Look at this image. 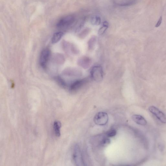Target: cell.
Here are the masks:
<instances>
[{"instance_id":"4","label":"cell","mask_w":166,"mask_h":166,"mask_svg":"<svg viewBox=\"0 0 166 166\" xmlns=\"http://www.w3.org/2000/svg\"><path fill=\"white\" fill-rule=\"evenodd\" d=\"M72 158L73 161L76 165H83L84 162L82 160L80 150L77 145H76L74 147L72 155Z\"/></svg>"},{"instance_id":"9","label":"cell","mask_w":166,"mask_h":166,"mask_svg":"<svg viewBox=\"0 0 166 166\" xmlns=\"http://www.w3.org/2000/svg\"><path fill=\"white\" fill-rule=\"evenodd\" d=\"M132 118L135 123L140 125L145 126L147 123V122L145 118L140 115H133Z\"/></svg>"},{"instance_id":"17","label":"cell","mask_w":166,"mask_h":166,"mask_svg":"<svg viewBox=\"0 0 166 166\" xmlns=\"http://www.w3.org/2000/svg\"><path fill=\"white\" fill-rule=\"evenodd\" d=\"M110 142V140L107 138H104L102 140L101 143L102 145H106Z\"/></svg>"},{"instance_id":"2","label":"cell","mask_w":166,"mask_h":166,"mask_svg":"<svg viewBox=\"0 0 166 166\" xmlns=\"http://www.w3.org/2000/svg\"><path fill=\"white\" fill-rule=\"evenodd\" d=\"M107 114L104 112H99L95 115L94 118V123L97 125L103 126L106 124L108 121Z\"/></svg>"},{"instance_id":"1","label":"cell","mask_w":166,"mask_h":166,"mask_svg":"<svg viewBox=\"0 0 166 166\" xmlns=\"http://www.w3.org/2000/svg\"><path fill=\"white\" fill-rule=\"evenodd\" d=\"M103 69L100 66H94L91 71L92 78L97 82H100L103 79Z\"/></svg>"},{"instance_id":"7","label":"cell","mask_w":166,"mask_h":166,"mask_svg":"<svg viewBox=\"0 0 166 166\" xmlns=\"http://www.w3.org/2000/svg\"><path fill=\"white\" fill-rule=\"evenodd\" d=\"M87 82V79H85L76 81L73 82L71 84L70 87V90L72 91H77Z\"/></svg>"},{"instance_id":"18","label":"cell","mask_w":166,"mask_h":166,"mask_svg":"<svg viewBox=\"0 0 166 166\" xmlns=\"http://www.w3.org/2000/svg\"><path fill=\"white\" fill-rule=\"evenodd\" d=\"M162 21V17H160V18H159V20L157 22V24L155 25L156 27H158L161 25Z\"/></svg>"},{"instance_id":"5","label":"cell","mask_w":166,"mask_h":166,"mask_svg":"<svg viewBox=\"0 0 166 166\" xmlns=\"http://www.w3.org/2000/svg\"><path fill=\"white\" fill-rule=\"evenodd\" d=\"M150 112L157 118L163 123H166V116L162 111L154 106H151L149 108Z\"/></svg>"},{"instance_id":"8","label":"cell","mask_w":166,"mask_h":166,"mask_svg":"<svg viewBox=\"0 0 166 166\" xmlns=\"http://www.w3.org/2000/svg\"><path fill=\"white\" fill-rule=\"evenodd\" d=\"M91 63V59L87 57H82L78 61V64L85 69L88 68Z\"/></svg>"},{"instance_id":"13","label":"cell","mask_w":166,"mask_h":166,"mask_svg":"<svg viewBox=\"0 0 166 166\" xmlns=\"http://www.w3.org/2000/svg\"><path fill=\"white\" fill-rule=\"evenodd\" d=\"M96 41V39L95 36L92 37L89 40L88 42V49L89 50H92L94 49Z\"/></svg>"},{"instance_id":"3","label":"cell","mask_w":166,"mask_h":166,"mask_svg":"<svg viewBox=\"0 0 166 166\" xmlns=\"http://www.w3.org/2000/svg\"><path fill=\"white\" fill-rule=\"evenodd\" d=\"M50 55V51L48 49H44L42 51L40 57L39 63L42 68H45L46 67Z\"/></svg>"},{"instance_id":"15","label":"cell","mask_w":166,"mask_h":166,"mask_svg":"<svg viewBox=\"0 0 166 166\" xmlns=\"http://www.w3.org/2000/svg\"><path fill=\"white\" fill-rule=\"evenodd\" d=\"M55 79L57 82L61 86L63 87H66V84L65 82L60 77L57 76L55 78Z\"/></svg>"},{"instance_id":"11","label":"cell","mask_w":166,"mask_h":166,"mask_svg":"<svg viewBox=\"0 0 166 166\" xmlns=\"http://www.w3.org/2000/svg\"><path fill=\"white\" fill-rule=\"evenodd\" d=\"M63 35V33L62 32H58L54 34L52 38V43L55 44L59 41Z\"/></svg>"},{"instance_id":"14","label":"cell","mask_w":166,"mask_h":166,"mask_svg":"<svg viewBox=\"0 0 166 166\" xmlns=\"http://www.w3.org/2000/svg\"><path fill=\"white\" fill-rule=\"evenodd\" d=\"M108 26V24L107 21L104 22L103 26L100 28L98 31V34L99 35L103 34L107 29Z\"/></svg>"},{"instance_id":"10","label":"cell","mask_w":166,"mask_h":166,"mask_svg":"<svg viewBox=\"0 0 166 166\" xmlns=\"http://www.w3.org/2000/svg\"><path fill=\"white\" fill-rule=\"evenodd\" d=\"M62 124L58 121H55L53 124V128L54 133L57 137H59L61 135L60 129Z\"/></svg>"},{"instance_id":"6","label":"cell","mask_w":166,"mask_h":166,"mask_svg":"<svg viewBox=\"0 0 166 166\" xmlns=\"http://www.w3.org/2000/svg\"><path fill=\"white\" fill-rule=\"evenodd\" d=\"M74 18L72 16H68L63 18L57 24V26L59 28H63L69 26L74 21Z\"/></svg>"},{"instance_id":"12","label":"cell","mask_w":166,"mask_h":166,"mask_svg":"<svg viewBox=\"0 0 166 166\" xmlns=\"http://www.w3.org/2000/svg\"><path fill=\"white\" fill-rule=\"evenodd\" d=\"M91 23L94 25H99L101 23V18L99 16L95 15L93 16L91 19Z\"/></svg>"},{"instance_id":"16","label":"cell","mask_w":166,"mask_h":166,"mask_svg":"<svg viewBox=\"0 0 166 166\" xmlns=\"http://www.w3.org/2000/svg\"><path fill=\"white\" fill-rule=\"evenodd\" d=\"M117 132L114 130H111L108 131L106 133V135L108 137H113L116 135Z\"/></svg>"}]
</instances>
